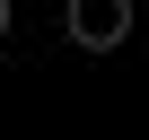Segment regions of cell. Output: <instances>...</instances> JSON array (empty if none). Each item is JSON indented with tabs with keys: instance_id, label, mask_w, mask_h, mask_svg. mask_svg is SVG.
<instances>
[{
	"instance_id": "obj_2",
	"label": "cell",
	"mask_w": 149,
	"mask_h": 140,
	"mask_svg": "<svg viewBox=\"0 0 149 140\" xmlns=\"http://www.w3.org/2000/svg\"><path fill=\"white\" fill-rule=\"evenodd\" d=\"M9 18H18V9H9V0H0V35H9Z\"/></svg>"
},
{
	"instance_id": "obj_1",
	"label": "cell",
	"mask_w": 149,
	"mask_h": 140,
	"mask_svg": "<svg viewBox=\"0 0 149 140\" xmlns=\"http://www.w3.org/2000/svg\"><path fill=\"white\" fill-rule=\"evenodd\" d=\"M61 26L79 53H114L132 44V0H61Z\"/></svg>"
}]
</instances>
